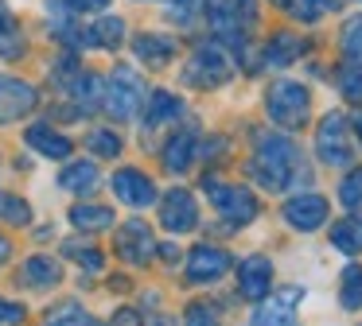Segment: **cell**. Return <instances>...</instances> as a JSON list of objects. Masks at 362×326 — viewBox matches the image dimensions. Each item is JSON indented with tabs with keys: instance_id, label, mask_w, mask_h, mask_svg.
<instances>
[{
	"instance_id": "obj_1",
	"label": "cell",
	"mask_w": 362,
	"mask_h": 326,
	"mask_svg": "<svg viewBox=\"0 0 362 326\" xmlns=\"http://www.w3.org/2000/svg\"><path fill=\"white\" fill-rule=\"evenodd\" d=\"M250 175L265 191H288L296 183H308L312 171H308L300 147L288 136H265L261 132L257 147H253V159H250Z\"/></svg>"
},
{
	"instance_id": "obj_2",
	"label": "cell",
	"mask_w": 362,
	"mask_h": 326,
	"mask_svg": "<svg viewBox=\"0 0 362 326\" xmlns=\"http://www.w3.org/2000/svg\"><path fill=\"white\" fill-rule=\"evenodd\" d=\"M265 113L273 124H281V128H304L308 124V113H312V97H308V90L300 82H292V78H281V82L269 85L265 93Z\"/></svg>"
},
{
	"instance_id": "obj_3",
	"label": "cell",
	"mask_w": 362,
	"mask_h": 326,
	"mask_svg": "<svg viewBox=\"0 0 362 326\" xmlns=\"http://www.w3.org/2000/svg\"><path fill=\"white\" fill-rule=\"evenodd\" d=\"M203 191L206 198H211V206L218 210L226 222L234 225H250L253 217H257V198H253L250 186H238V183H218V179H206L203 175Z\"/></svg>"
},
{
	"instance_id": "obj_4",
	"label": "cell",
	"mask_w": 362,
	"mask_h": 326,
	"mask_svg": "<svg viewBox=\"0 0 362 326\" xmlns=\"http://www.w3.org/2000/svg\"><path fill=\"white\" fill-rule=\"evenodd\" d=\"M230 74H234V62L226 59L218 43H203L199 51H191L187 66H183V82L199 85V90H214V85L230 82Z\"/></svg>"
},
{
	"instance_id": "obj_5",
	"label": "cell",
	"mask_w": 362,
	"mask_h": 326,
	"mask_svg": "<svg viewBox=\"0 0 362 326\" xmlns=\"http://www.w3.org/2000/svg\"><path fill=\"white\" fill-rule=\"evenodd\" d=\"M144 101V82L136 78L133 66H113L110 82H105V113L117 116V121H129L136 116Z\"/></svg>"
},
{
	"instance_id": "obj_6",
	"label": "cell",
	"mask_w": 362,
	"mask_h": 326,
	"mask_svg": "<svg viewBox=\"0 0 362 326\" xmlns=\"http://www.w3.org/2000/svg\"><path fill=\"white\" fill-rule=\"evenodd\" d=\"M315 152L327 167H346L351 163V144H346V116L343 113H327L320 121V132H315Z\"/></svg>"
},
{
	"instance_id": "obj_7",
	"label": "cell",
	"mask_w": 362,
	"mask_h": 326,
	"mask_svg": "<svg viewBox=\"0 0 362 326\" xmlns=\"http://www.w3.org/2000/svg\"><path fill=\"white\" fill-rule=\"evenodd\" d=\"M230 268H234V256H230L226 248H214V245H195L187 256V279L191 284H214V279H222Z\"/></svg>"
},
{
	"instance_id": "obj_8",
	"label": "cell",
	"mask_w": 362,
	"mask_h": 326,
	"mask_svg": "<svg viewBox=\"0 0 362 326\" xmlns=\"http://www.w3.org/2000/svg\"><path fill=\"white\" fill-rule=\"evenodd\" d=\"M199 222V206H195V194L175 186V191L164 194V206H160V225L168 233H191Z\"/></svg>"
},
{
	"instance_id": "obj_9",
	"label": "cell",
	"mask_w": 362,
	"mask_h": 326,
	"mask_svg": "<svg viewBox=\"0 0 362 326\" xmlns=\"http://www.w3.org/2000/svg\"><path fill=\"white\" fill-rule=\"evenodd\" d=\"M35 101H40L35 85L20 82V78H4V74H0V124L28 116L35 109Z\"/></svg>"
},
{
	"instance_id": "obj_10",
	"label": "cell",
	"mask_w": 362,
	"mask_h": 326,
	"mask_svg": "<svg viewBox=\"0 0 362 326\" xmlns=\"http://www.w3.org/2000/svg\"><path fill=\"white\" fill-rule=\"evenodd\" d=\"M152 253H156V241H152V229L144 222H125L121 225V237H117V256L125 264H133V268H141V264L152 260Z\"/></svg>"
},
{
	"instance_id": "obj_11",
	"label": "cell",
	"mask_w": 362,
	"mask_h": 326,
	"mask_svg": "<svg viewBox=\"0 0 362 326\" xmlns=\"http://www.w3.org/2000/svg\"><path fill=\"white\" fill-rule=\"evenodd\" d=\"M113 194H117L125 206H133V210H144V206L156 202V186H152V179L144 175V171H136V167H121L117 175H113Z\"/></svg>"
},
{
	"instance_id": "obj_12",
	"label": "cell",
	"mask_w": 362,
	"mask_h": 326,
	"mask_svg": "<svg viewBox=\"0 0 362 326\" xmlns=\"http://www.w3.org/2000/svg\"><path fill=\"white\" fill-rule=\"evenodd\" d=\"M284 222L300 233H312L327 222V198L320 194H296V198L284 202Z\"/></svg>"
},
{
	"instance_id": "obj_13",
	"label": "cell",
	"mask_w": 362,
	"mask_h": 326,
	"mask_svg": "<svg viewBox=\"0 0 362 326\" xmlns=\"http://www.w3.org/2000/svg\"><path fill=\"white\" fill-rule=\"evenodd\" d=\"M304 299V291L300 287H284L276 299L261 303L257 310H253L250 326H296V303Z\"/></svg>"
},
{
	"instance_id": "obj_14",
	"label": "cell",
	"mask_w": 362,
	"mask_h": 326,
	"mask_svg": "<svg viewBox=\"0 0 362 326\" xmlns=\"http://www.w3.org/2000/svg\"><path fill=\"white\" fill-rule=\"evenodd\" d=\"M269 284H273V264L265 256H245L238 264V291H242V299L261 303L269 295Z\"/></svg>"
},
{
	"instance_id": "obj_15",
	"label": "cell",
	"mask_w": 362,
	"mask_h": 326,
	"mask_svg": "<svg viewBox=\"0 0 362 326\" xmlns=\"http://www.w3.org/2000/svg\"><path fill=\"white\" fill-rule=\"evenodd\" d=\"M133 51H136V59H141L144 66H152V70L168 66V62L175 59V43H172V39H168V35H152V31H144V35L133 39Z\"/></svg>"
},
{
	"instance_id": "obj_16",
	"label": "cell",
	"mask_w": 362,
	"mask_h": 326,
	"mask_svg": "<svg viewBox=\"0 0 362 326\" xmlns=\"http://www.w3.org/2000/svg\"><path fill=\"white\" fill-rule=\"evenodd\" d=\"M28 144H32V152L47 155V159H66L71 155V140L63 132H55L51 124H32L28 128Z\"/></svg>"
},
{
	"instance_id": "obj_17",
	"label": "cell",
	"mask_w": 362,
	"mask_h": 326,
	"mask_svg": "<svg viewBox=\"0 0 362 326\" xmlns=\"http://www.w3.org/2000/svg\"><path fill=\"white\" fill-rule=\"evenodd\" d=\"M121 39H125V20H117V16H102V20H94L82 31V47H105V51H113V47H121Z\"/></svg>"
},
{
	"instance_id": "obj_18",
	"label": "cell",
	"mask_w": 362,
	"mask_h": 326,
	"mask_svg": "<svg viewBox=\"0 0 362 326\" xmlns=\"http://www.w3.org/2000/svg\"><path fill=\"white\" fill-rule=\"evenodd\" d=\"M183 116V101L168 90H156L148 97V116H144V128H160V124H175Z\"/></svg>"
},
{
	"instance_id": "obj_19",
	"label": "cell",
	"mask_w": 362,
	"mask_h": 326,
	"mask_svg": "<svg viewBox=\"0 0 362 326\" xmlns=\"http://www.w3.org/2000/svg\"><path fill=\"white\" fill-rule=\"evenodd\" d=\"M191 159H195V136H191V132H175L164 144V167L172 171V175H183V171L191 167Z\"/></svg>"
},
{
	"instance_id": "obj_20",
	"label": "cell",
	"mask_w": 362,
	"mask_h": 326,
	"mask_svg": "<svg viewBox=\"0 0 362 326\" xmlns=\"http://www.w3.org/2000/svg\"><path fill=\"white\" fill-rule=\"evenodd\" d=\"M59 186H63V191H74V194L94 191V186H98V167H94L90 159H74V163H66L63 175H59Z\"/></svg>"
},
{
	"instance_id": "obj_21",
	"label": "cell",
	"mask_w": 362,
	"mask_h": 326,
	"mask_svg": "<svg viewBox=\"0 0 362 326\" xmlns=\"http://www.w3.org/2000/svg\"><path fill=\"white\" fill-rule=\"evenodd\" d=\"M71 225L82 233H102L113 225V210L110 206H94V202H86V206H74L71 210Z\"/></svg>"
},
{
	"instance_id": "obj_22",
	"label": "cell",
	"mask_w": 362,
	"mask_h": 326,
	"mask_svg": "<svg viewBox=\"0 0 362 326\" xmlns=\"http://www.w3.org/2000/svg\"><path fill=\"white\" fill-rule=\"evenodd\" d=\"M300 59V39L292 35V31H281V35L269 39L265 47V62L269 66H288V62Z\"/></svg>"
},
{
	"instance_id": "obj_23",
	"label": "cell",
	"mask_w": 362,
	"mask_h": 326,
	"mask_svg": "<svg viewBox=\"0 0 362 326\" xmlns=\"http://www.w3.org/2000/svg\"><path fill=\"white\" fill-rule=\"evenodd\" d=\"M59 279H63V268L55 260H47V256H32L24 264V284H32V287H55Z\"/></svg>"
},
{
	"instance_id": "obj_24",
	"label": "cell",
	"mask_w": 362,
	"mask_h": 326,
	"mask_svg": "<svg viewBox=\"0 0 362 326\" xmlns=\"http://www.w3.org/2000/svg\"><path fill=\"white\" fill-rule=\"evenodd\" d=\"M331 245H335L339 253H346V256L362 253V225L354 222V217L335 222V225H331Z\"/></svg>"
},
{
	"instance_id": "obj_25",
	"label": "cell",
	"mask_w": 362,
	"mask_h": 326,
	"mask_svg": "<svg viewBox=\"0 0 362 326\" xmlns=\"http://www.w3.org/2000/svg\"><path fill=\"white\" fill-rule=\"evenodd\" d=\"M47 326H102L90 310H82L78 303H63L47 315Z\"/></svg>"
},
{
	"instance_id": "obj_26",
	"label": "cell",
	"mask_w": 362,
	"mask_h": 326,
	"mask_svg": "<svg viewBox=\"0 0 362 326\" xmlns=\"http://www.w3.org/2000/svg\"><path fill=\"white\" fill-rule=\"evenodd\" d=\"M343 51L346 62H362V12L343 23Z\"/></svg>"
},
{
	"instance_id": "obj_27",
	"label": "cell",
	"mask_w": 362,
	"mask_h": 326,
	"mask_svg": "<svg viewBox=\"0 0 362 326\" xmlns=\"http://www.w3.org/2000/svg\"><path fill=\"white\" fill-rule=\"evenodd\" d=\"M339 299H343V307L346 310H354V307H362V268H346L343 272V291H339Z\"/></svg>"
},
{
	"instance_id": "obj_28",
	"label": "cell",
	"mask_w": 362,
	"mask_h": 326,
	"mask_svg": "<svg viewBox=\"0 0 362 326\" xmlns=\"http://www.w3.org/2000/svg\"><path fill=\"white\" fill-rule=\"evenodd\" d=\"M86 144H90V152H94V155H105V159L121 155V136H117V132H110V128H94Z\"/></svg>"
},
{
	"instance_id": "obj_29",
	"label": "cell",
	"mask_w": 362,
	"mask_h": 326,
	"mask_svg": "<svg viewBox=\"0 0 362 326\" xmlns=\"http://www.w3.org/2000/svg\"><path fill=\"white\" fill-rule=\"evenodd\" d=\"M339 90L346 101H362V62H346L339 70Z\"/></svg>"
},
{
	"instance_id": "obj_30",
	"label": "cell",
	"mask_w": 362,
	"mask_h": 326,
	"mask_svg": "<svg viewBox=\"0 0 362 326\" xmlns=\"http://www.w3.org/2000/svg\"><path fill=\"white\" fill-rule=\"evenodd\" d=\"M0 217L8 225H28L32 222V210H28L24 198H0Z\"/></svg>"
},
{
	"instance_id": "obj_31",
	"label": "cell",
	"mask_w": 362,
	"mask_h": 326,
	"mask_svg": "<svg viewBox=\"0 0 362 326\" xmlns=\"http://www.w3.org/2000/svg\"><path fill=\"white\" fill-rule=\"evenodd\" d=\"M339 198H343V206H354V202H362V167L351 171V175L339 183Z\"/></svg>"
},
{
	"instance_id": "obj_32",
	"label": "cell",
	"mask_w": 362,
	"mask_h": 326,
	"mask_svg": "<svg viewBox=\"0 0 362 326\" xmlns=\"http://www.w3.org/2000/svg\"><path fill=\"white\" fill-rule=\"evenodd\" d=\"M20 54H24V35L16 28L0 31V59H20Z\"/></svg>"
},
{
	"instance_id": "obj_33",
	"label": "cell",
	"mask_w": 362,
	"mask_h": 326,
	"mask_svg": "<svg viewBox=\"0 0 362 326\" xmlns=\"http://www.w3.org/2000/svg\"><path fill=\"white\" fill-rule=\"evenodd\" d=\"M183 326H218V318H214L211 307H203V303H191L187 315H183Z\"/></svg>"
},
{
	"instance_id": "obj_34",
	"label": "cell",
	"mask_w": 362,
	"mask_h": 326,
	"mask_svg": "<svg viewBox=\"0 0 362 326\" xmlns=\"http://www.w3.org/2000/svg\"><path fill=\"white\" fill-rule=\"evenodd\" d=\"M66 253L74 256L78 264H86V272H102V253H94V248H82V245H66Z\"/></svg>"
},
{
	"instance_id": "obj_35",
	"label": "cell",
	"mask_w": 362,
	"mask_h": 326,
	"mask_svg": "<svg viewBox=\"0 0 362 326\" xmlns=\"http://www.w3.org/2000/svg\"><path fill=\"white\" fill-rule=\"evenodd\" d=\"M288 12L296 16V20H304V23L320 20V4H315V0H288Z\"/></svg>"
},
{
	"instance_id": "obj_36",
	"label": "cell",
	"mask_w": 362,
	"mask_h": 326,
	"mask_svg": "<svg viewBox=\"0 0 362 326\" xmlns=\"http://www.w3.org/2000/svg\"><path fill=\"white\" fill-rule=\"evenodd\" d=\"M0 322L20 326V322H24V307H20V303H4V299H0Z\"/></svg>"
},
{
	"instance_id": "obj_37",
	"label": "cell",
	"mask_w": 362,
	"mask_h": 326,
	"mask_svg": "<svg viewBox=\"0 0 362 326\" xmlns=\"http://www.w3.org/2000/svg\"><path fill=\"white\" fill-rule=\"evenodd\" d=\"M66 4H71L74 12H102L110 0H66Z\"/></svg>"
},
{
	"instance_id": "obj_38",
	"label": "cell",
	"mask_w": 362,
	"mask_h": 326,
	"mask_svg": "<svg viewBox=\"0 0 362 326\" xmlns=\"http://www.w3.org/2000/svg\"><path fill=\"white\" fill-rule=\"evenodd\" d=\"M110 326H141V315H136V310H117V315H113V322Z\"/></svg>"
},
{
	"instance_id": "obj_39",
	"label": "cell",
	"mask_w": 362,
	"mask_h": 326,
	"mask_svg": "<svg viewBox=\"0 0 362 326\" xmlns=\"http://www.w3.org/2000/svg\"><path fill=\"white\" fill-rule=\"evenodd\" d=\"M8 28H12V8L0 0V31H8Z\"/></svg>"
},
{
	"instance_id": "obj_40",
	"label": "cell",
	"mask_w": 362,
	"mask_h": 326,
	"mask_svg": "<svg viewBox=\"0 0 362 326\" xmlns=\"http://www.w3.org/2000/svg\"><path fill=\"white\" fill-rule=\"evenodd\" d=\"M8 253H12V245H8V237H0V264L8 260Z\"/></svg>"
},
{
	"instance_id": "obj_41",
	"label": "cell",
	"mask_w": 362,
	"mask_h": 326,
	"mask_svg": "<svg viewBox=\"0 0 362 326\" xmlns=\"http://www.w3.org/2000/svg\"><path fill=\"white\" fill-rule=\"evenodd\" d=\"M351 124H354V132H358V140H362V109H358V113L351 116Z\"/></svg>"
},
{
	"instance_id": "obj_42",
	"label": "cell",
	"mask_w": 362,
	"mask_h": 326,
	"mask_svg": "<svg viewBox=\"0 0 362 326\" xmlns=\"http://www.w3.org/2000/svg\"><path fill=\"white\" fill-rule=\"evenodd\" d=\"M320 8H343V0H315Z\"/></svg>"
},
{
	"instance_id": "obj_43",
	"label": "cell",
	"mask_w": 362,
	"mask_h": 326,
	"mask_svg": "<svg viewBox=\"0 0 362 326\" xmlns=\"http://www.w3.org/2000/svg\"><path fill=\"white\" fill-rule=\"evenodd\" d=\"M351 210H354V222H358V225H362V202H354V206H351Z\"/></svg>"
},
{
	"instance_id": "obj_44",
	"label": "cell",
	"mask_w": 362,
	"mask_h": 326,
	"mask_svg": "<svg viewBox=\"0 0 362 326\" xmlns=\"http://www.w3.org/2000/svg\"><path fill=\"white\" fill-rule=\"evenodd\" d=\"M273 4H281V8H288V0H273Z\"/></svg>"
},
{
	"instance_id": "obj_45",
	"label": "cell",
	"mask_w": 362,
	"mask_h": 326,
	"mask_svg": "<svg viewBox=\"0 0 362 326\" xmlns=\"http://www.w3.org/2000/svg\"><path fill=\"white\" fill-rule=\"evenodd\" d=\"M156 326H164V322H156Z\"/></svg>"
}]
</instances>
